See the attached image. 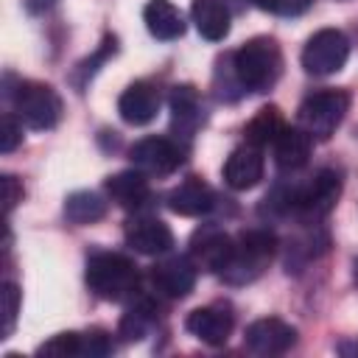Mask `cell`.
Segmentation results:
<instances>
[{
  "label": "cell",
  "instance_id": "4dcf8cb0",
  "mask_svg": "<svg viewBox=\"0 0 358 358\" xmlns=\"http://www.w3.org/2000/svg\"><path fill=\"white\" fill-rule=\"evenodd\" d=\"M115 350L106 330H84V358H103Z\"/></svg>",
  "mask_w": 358,
  "mask_h": 358
},
{
  "label": "cell",
  "instance_id": "2e32d148",
  "mask_svg": "<svg viewBox=\"0 0 358 358\" xmlns=\"http://www.w3.org/2000/svg\"><path fill=\"white\" fill-rule=\"evenodd\" d=\"M165 204L176 215L196 218V215H204V213H210L215 207V193H213V187L207 182H201L199 176H190V179L179 182L165 196Z\"/></svg>",
  "mask_w": 358,
  "mask_h": 358
},
{
  "label": "cell",
  "instance_id": "4316f807",
  "mask_svg": "<svg viewBox=\"0 0 358 358\" xmlns=\"http://www.w3.org/2000/svg\"><path fill=\"white\" fill-rule=\"evenodd\" d=\"M36 355H50V358H76L84 355V333H56L45 344H39Z\"/></svg>",
  "mask_w": 358,
  "mask_h": 358
},
{
  "label": "cell",
  "instance_id": "484cf974",
  "mask_svg": "<svg viewBox=\"0 0 358 358\" xmlns=\"http://www.w3.org/2000/svg\"><path fill=\"white\" fill-rule=\"evenodd\" d=\"M115 53H117V39H115L112 34H106V36H103V42H101V48L73 70V84H76L78 90H81V87H87V81L98 73V67H101L109 56H115Z\"/></svg>",
  "mask_w": 358,
  "mask_h": 358
},
{
  "label": "cell",
  "instance_id": "8992f818",
  "mask_svg": "<svg viewBox=\"0 0 358 358\" xmlns=\"http://www.w3.org/2000/svg\"><path fill=\"white\" fill-rule=\"evenodd\" d=\"M347 112H350L347 90H316L305 95V101L299 103L296 120L299 129H305L313 140H330Z\"/></svg>",
  "mask_w": 358,
  "mask_h": 358
},
{
  "label": "cell",
  "instance_id": "277c9868",
  "mask_svg": "<svg viewBox=\"0 0 358 358\" xmlns=\"http://www.w3.org/2000/svg\"><path fill=\"white\" fill-rule=\"evenodd\" d=\"M274 255H277V238L271 229H266V227L243 229L232 241V255H229V260L218 277L229 285L255 282L271 266Z\"/></svg>",
  "mask_w": 358,
  "mask_h": 358
},
{
  "label": "cell",
  "instance_id": "ffe728a7",
  "mask_svg": "<svg viewBox=\"0 0 358 358\" xmlns=\"http://www.w3.org/2000/svg\"><path fill=\"white\" fill-rule=\"evenodd\" d=\"M313 137L299 126H285L282 134L274 140V159L280 171H299L310 157Z\"/></svg>",
  "mask_w": 358,
  "mask_h": 358
},
{
  "label": "cell",
  "instance_id": "4fadbf2b",
  "mask_svg": "<svg viewBox=\"0 0 358 358\" xmlns=\"http://www.w3.org/2000/svg\"><path fill=\"white\" fill-rule=\"evenodd\" d=\"M123 238H126V246L134 249L137 255H148V257H157V255H165L171 252L173 246V232L165 221L159 218H148V215H140V218H131L123 229Z\"/></svg>",
  "mask_w": 358,
  "mask_h": 358
},
{
  "label": "cell",
  "instance_id": "7a4b0ae2",
  "mask_svg": "<svg viewBox=\"0 0 358 358\" xmlns=\"http://www.w3.org/2000/svg\"><path fill=\"white\" fill-rule=\"evenodd\" d=\"M229 67L243 92H268L282 76V50L271 36H255L232 53Z\"/></svg>",
  "mask_w": 358,
  "mask_h": 358
},
{
  "label": "cell",
  "instance_id": "d6a6232c",
  "mask_svg": "<svg viewBox=\"0 0 358 358\" xmlns=\"http://www.w3.org/2000/svg\"><path fill=\"white\" fill-rule=\"evenodd\" d=\"M59 0H25V8L31 11V14H45L48 8H53Z\"/></svg>",
  "mask_w": 358,
  "mask_h": 358
},
{
  "label": "cell",
  "instance_id": "e0dca14e",
  "mask_svg": "<svg viewBox=\"0 0 358 358\" xmlns=\"http://www.w3.org/2000/svg\"><path fill=\"white\" fill-rule=\"evenodd\" d=\"M171 126L173 131H179L185 140L193 137V131L204 123V106H201V95L193 84H176L171 90Z\"/></svg>",
  "mask_w": 358,
  "mask_h": 358
},
{
  "label": "cell",
  "instance_id": "836d02e7",
  "mask_svg": "<svg viewBox=\"0 0 358 358\" xmlns=\"http://www.w3.org/2000/svg\"><path fill=\"white\" fill-rule=\"evenodd\" d=\"M338 352H341V355H358V341H355V344H350V341L338 344Z\"/></svg>",
  "mask_w": 358,
  "mask_h": 358
},
{
  "label": "cell",
  "instance_id": "d6986e66",
  "mask_svg": "<svg viewBox=\"0 0 358 358\" xmlns=\"http://www.w3.org/2000/svg\"><path fill=\"white\" fill-rule=\"evenodd\" d=\"M143 22L151 36L171 42L185 34V17L171 0H148L143 8Z\"/></svg>",
  "mask_w": 358,
  "mask_h": 358
},
{
  "label": "cell",
  "instance_id": "1f68e13d",
  "mask_svg": "<svg viewBox=\"0 0 358 358\" xmlns=\"http://www.w3.org/2000/svg\"><path fill=\"white\" fill-rule=\"evenodd\" d=\"M0 190H3V213H6V218H8V215H11V210L22 201L25 187H22V182H20L17 176L3 173V176H0Z\"/></svg>",
  "mask_w": 358,
  "mask_h": 358
},
{
  "label": "cell",
  "instance_id": "9c48e42d",
  "mask_svg": "<svg viewBox=\"0 0 358 358\" xmlns=\"http://www.w3.org/2000/svg\"><path fill=\"white\" fill-rule=\"evenodd\" d=\"M196 274H199V266L190 260V255H173V257L157 260L148 271L154 291L168 299H185L196 288Z\"/></svg>",
  "mask_w": 358,
  "mask_h": 358
},
{
  "label": "cell",
  "instance_id": "cb8c5ba5",
  "mask_svg": "<svg viewBox=\"0 0 358 358\" xmlns=\"http://www.w3.org/2000/svg\"><path fill=\"white\" fill-rule=\"evenodd\" d=\"M106 215V201L92 190H76L64 199V218L70 224H95Z\"/></svg>",
  "mask_w": 358,
  "mask_h": 358
},
{
  "label": "cell",
  "instance_id": "ba28073f",
  "mask_svg": "<svg viewBox=\"0 0 358 358\" xmlns=\"http://www.w3.org/2000/svg\"><path fill=\"white\" fill-rule=\"evenodd\" d=\"M131 168L145 176H171L185 162V148L171 137H143L129 148Z\"/></svg>",
  "mask_w": 358,
  "mask_h": 358
},
{
  "label": "cell",
  "instance_id": "52a82bcc",
  "mask_svg": "<svg viewBox=\"0 0 358 358\" xmlns=\"http://www.w3.org/2000/svg\"><path fill=\"white\" fill-rule=\"evenodd\" d=\"M350 59V39L338 28L316 31L302 48V67L310 76H333Z\"/></svg>",
  "mask_w": 358,
  "mask_h": 358
},
{
  "label": "cell",
  "instance_id": "f546056e",
  "mask_svg": "<svg viewBox=\"0 0 358 358\" xmlns=\"http://www.w3.org/2000/svg\"><path fill=\"white\" fill-rule=\"evenodd\" d=\"M257 8L263 11H271V14H280V17H299L310 8L313 0H252Z\"/></svg>",
  "mask_w": 358,
  "mask_h": 358
},
{
  "label": "cell",
  "instance_id": "30bf717a",
  "mask_svg": "<svg viewBox=\"0 0 358 358\" xmlns=\"http://www.w3.org/2000/svg\"><path fill=\"white\" fill-rule=\"evenodd\" d=\"M232 235H227L215 224H204L190 235V260L210 274H221L229 255H232Z\"/></svg>",
  "mask_w": 358,
  "mask_h": 358
},
{
  "label": "cell",
  "instance_id": "f1b7e54d",
  "mask_svg": "<svg viewBox=\"0 0 358 358\" xmlns=\"http://www.w3.org/2000/svg\"><path fill=\"white\" fill-rule=\"evenodd\" d=\"M20 143H22V120L14 112H6L3 123H0V151L11 154Z\"/></svg>",
  "mask_w": 358,
  "mask_h": 358
},
{
  "label": "cell",
  "instance_id": "e575fe53",
  "mask_svg": "<svg viewBox=\"0 0 358 358\" xmlns=\"http://www.w3.org/2000/svg\"><path fill=\"white\" fill-rule=\"evenodd\" d=\"M352 280H355V285H358V260L352 263Z\"/></svg>",
  "mask_w": 358,
  "mask_h": 358
},
{
  "label": "cell",
  "instance_id": "8fae6325",
  "mask_svg": "<svg viewBox=\"0 0 358 358\" xmlns=\"http://www.w3.org/2000/svg\"><path fill=\"white\" fill-rule=\"evenodd\" d=\"M296 327L288 324L285 319L280 316H266V319H255L246 333H243V341L252 352L257 355H282L288 352L294 344H296Z\"/></svg>",
  "mask_w": 358,
  "mask_h": 358
},
{
  "label": "cell",
  "instance_id": "603a6c76",
  "mask_svg": "<svg viewBox=\"0 0 358 358\" xmlns=\"http://www.w3.org/2000/svg\"><path fill=\"white\" fill-rule=\"evenodd\" d=\"M285 129V120H282V112L277 106H263L243 129L246 134V143L257 145V148H266V145H274V140L282 134Z\"/></svg>",
  "mask_w": 358,
  "mask_h": 358
},
{
  "label": "cell",
  "instance_id": "44dd1931",
  "mask_svg": "<svg viewBox=\"0 0 358 358\" xmlns=\"http://www.w3.org/2000/svg\"><path fill=\"white\" fill-rule=\"evenodd\" d=\"M190 17L196 31L210 42H221L229 34V8L224 0H193Z\"/></svg>",
  "mask_w": 358,
  "mask_h": 358
},
{
  "label": "cell",
  "instance_id": "d4e9b609",
  "mask_svg": "<svg viewBox=\"0 0 358 358\" xmlns=\"http://www.w3.org/2000/svg\"><path fill=\"white\" fill-rule=\"evenodd\" d=\"M324 249H327V235L319 232L316 224H313V229H308L305 235L294 238V243H288V257H285L288 271H302V268H305L310 260H316Z\"/></svg>",
  "mask_w": 358,
  "mask_h": 358
},
{
  "label": "cell",
  "instance_id": "83f0119b",
  "mask_svg": "<svg viewBox=\"0 0 358 358\" xmlns=\"http://www.w3.org/2000/svg\"><path fill=\"white\" fill-rule=\"evenodd\" d=\"M0 302H3V336H0V338H8V336L14 333V324H17V316H20L22 291H20L14 282H3V288H0Z\"/></svg>",
  "mask_w": 358,
  "mask_h": 358
},
{
  "label": "cell",
  "instance_id": "ac0fdd59",
  "mask_svg": "<svg viewBox=\"0 0 358 358\" xmlns=\"http://www.w3.org/2000/svg\"><path fill=\"white\" fill-rule=\"evenodd\" d=\"M103 187H106V196L123 210H143L151 201V185H148L145 173L137 168L109 176L103 182Z\"/></svg>",
  "mask_w": 358,
  "mask_h": 358
},
{
  "label": "cell",
  "instance_id": "6da1fadb",
  "mask_svg": "<svg viewBox=\"0 0 358 358\" xmlns=\"http://www.w3.org/2000/svg\"><path fill=\"white\" fill-rule=\"evenodd\" d=\"M341 196V173L333 168L316 171L308 182L277 185L263 201L274 218H294L299 224H319Z\"/></svg>",
  "mask_w": 358,
  "mask_h": 358
},
{
  "label": "cell",
  "instance_id": "7c38bea8",
  "mask_svg": "<svg viewBox=\"0 0 358 358\" xmlns=\"http://www.w3.org/2000/svg\"><path fill=\"white\" fill-rule=\"evenodd\" d=\"M185 327L199 341H204L210 347H221V344H227V338L235 327V313L227 302H213V305L190 310L185 319Z\"/></svg>",
  "mask_w": 358,
  "mask_h": 358
},
{
  "label": "cell",
  "instance_id": "3957f363",
  "mask_svg": "<svg viewBox=\"0 0 358 358\" xmlns=\"http://www.w3.org/2000/svg\"><path fill=\"white\" fill-rule=\"evenodd\" d=\"M84 280L98 299L106 302H126L137 296L140 271L131 257L120 252H92L87 257Z\"/></svg>",
  "mask_w": 358,
  "mask_h": 358
},
{
  "label": "cell",
  "instance_id": "5bb4252c",
  "mask_svg": "<svg viewBox=\"0 0 358 358\" xmlns=\"http://www.w3.org/2000/svg\"><path fill=\"white\" fill-rule=\"evenodd\" d=\"M117 112L129 126H145L159 115V92L151 81L129 84L117 98Z\"/></svg>",
  "mask_w": 358,
  "mask_h": 358
},
{
  "label": "cell",
  "instance_id": "5b68a950",
  "mask_svg": "<svg viewBox=\"0 0 358 358\" xmlns=\"http://www.w3.org/2000/svg\"><path fill=\"white\" fill-rule=\"evenodd\" d=\"M14 103V115L34 131H48L62 120V98L50 84L42 81H17L14 90H6Z\"/></svg>",
  "mask_w": 358,
  "mask_h": 358
},
{
  "label": "cell",
  "instance_id": "9a60e30c",
  "mask_svg": "<svg viewBox=\"0 0 358 358\" xmlns=\"http://www.w3.org/2000/svg\"><path fill=\"white\" fill-rule=\"evenodd\" d=\"M263 154H260V148L257 145H252V143H243V145H238L229 157H227V162H224V182L232 187V190H249V187H255L260 179H263Z\"/></svg>",
  "mask_w": 358,
  "mask_h": 358
},
{
  "label": "cell",
  "instance_id": "7402d4cb",
  "mask_svg": "<svg viewBox=\"0 0 358 358\" xmlns=\"http://www.w3.org/2000/svg\"><path fill=\"white\" fill-rule=\"evenodd\" d=\"M157 324V308L148 296H134L131 305L126 308V313L120 316V327L117 333L123 336V341H140L151 333V327Z\"/></svg>",
  "mask_w": 358,
  "mask_h": 358
}]
</instances>
